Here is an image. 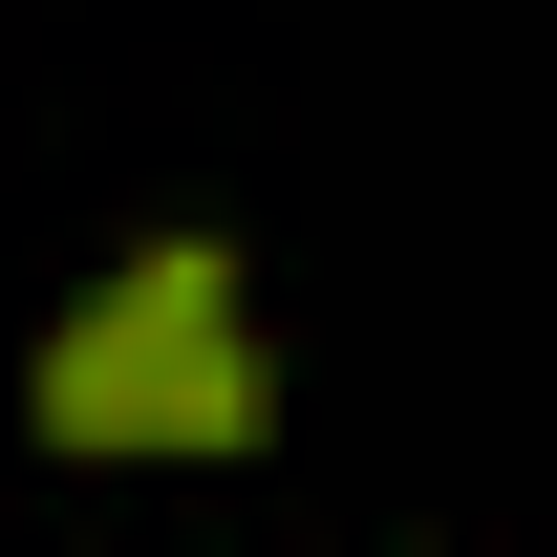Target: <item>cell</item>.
<instances>
[{"instance_id": "cell-1", "label": "cell", "mask_w": 557, "mask_h": 557, "mask_svg": "<svg viewBox=\"0 0 557 557\" xmlns=\"http://www.w3.org/2000/svg\"><path fill=\"white\" fill-rule=\"evenodd\" d=\"M22 408H44V450H258V429H278V364H258V300H236V236L108 258L65 322H44Z\"/></svg>"}]
</instances>
